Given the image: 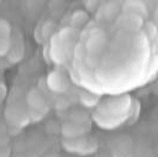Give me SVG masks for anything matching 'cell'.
Returning a JSON list of instances; mask_svg holds the SVG:
<instances>
[{"instance_id":"cell-1","label":"cell","mask_w":158,"mask_h":157,"mask_svg":"<svg viewBox=\"0 0 158 157\" xmlns=\"http://www.w3.org/2000/svg\"><path fill=\"white\" fill-rule=\"evenodd\" d=\"M47 84H48L51 90L58 91V93H62V91L67 90V87H68L65 77L59 72H52L51 74H48Z\"/></svg>"},{"instance_id":"cell-2","label":"cell","mask_w":158,"mask_h":157,"mask_svg":"<svg viewBox=\"0 0 158 157\" xmlns=\"http://www.w3.org/2000/svg\"><path fill=\"white\" fill-rule=\"evenodd\" d=\"M27 103H28V105L33 110H40L46 104L44 98L42 96V94L37 89H32V90L28 91V94H27Z\"/></svg>"},{"instance_id":"cell-3","label":"cell","mask_w":158,"mask_h":157,"mask_svg":"<svg viewBox=\"0 0 158 157\" xmlns=\"http://www.w3.org/2000/svg\"><path fill=\"white\" fill-rule=\"evenodd\" d=\"M88 129H83L81 127V124H75V122H72V124H65L63 125V134L65 136H68L69 138H77L79 135L84 134Z\"/></svg>"},{"instance_id":"cell-4","label":"cell","mask_w":158,"mask_h":157,"mask_svg":"<svg viewBox=\"0 0 158 157\" xmlns=\"http://www.w3.org/2000/svg\"><path fill=\"white\" fill-rule=\"evenodd\" d=\"M80 96H81L80 100H81L83 104L86 105V106H93V105H95L96 101H98V98H95L94 95H91V94H89V93H83Z\"/></svg>"},{"instance_id":"cell-5","label":"cell","mask_w":158,"mask_h":157,"mask_svg":"<svg viewBox=\"0 0 158 157\" xmlns=\"http://www.w3.org/2000/svg\"><path fill=\"white\" fill-rule=\"evenodd\" d=\"M11 27L5 20H0V38H9Z\"/></svg>"},{"instance_id":"cell-6","label":"cell","mask_w":158,"mask_h":157,"mask_svg":"<svg viewBox=\"0 0 158 157\" xmlns=\"http://www.w3.org/2000/svg\"><path fill=\"white\" fill-rule=\"evenodd\" d=\"M10 49V40L9 38H0V56H4Z\"/></svg>"},{"instance_id":"cell-7","label":"cell","mask_w":158,"mask_h":157,"mask_svg":"<svg viewBox=\"0 0 158 157\" xmlns=\"http://www.w3.org/2000/svg\"><path fill=\"white\" fill-rule=\"evenodd\" d=\"M72 19H73L74 22H79V25H80V23H83V22L86 20V15H85L83 11H80V12L78 11V12H75V14L73 15Z\"/></svg>"},{"instance_id":"cell-8","label":"cell","mask_w":158,"mask_h":157,"mask_svg":"<svg viewBox=\"0 0 158 157\" xmlns=\"http://www.w3.org/2000/svg\"><path fill=\"white\" fill-rule=\"evenodd\" d=\"M0 157H9V150L6 147L0 146Z\"/></svg>"},{"instance_id":"cell-9","label":"cell","mask_w":158,"mask_h":157,"mask_svg":"<svg viewBox=\"0 0 158 157\" xmlns=\"http://www.w3.org/2000/svg\"><path fill=\"white\" fill-rule=\"evenodd\" d=\"M154 22H156V25L158 27V10H156V12H154Z\"/></svg>"},{"instance_id":"cell-10","label":"cell","mask_w":158,"mask_h":157,"mask_svg":"<svg viewBox=\"0 0 158 157\" xmlns=\"http://www.w3.org/2000/svg\"><path fill=\"white\" fill-rule=\"evenodd\" d=\"M46 157H58L57 155H48V156H46Z\"/></svg>"}]
</instances>
